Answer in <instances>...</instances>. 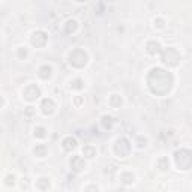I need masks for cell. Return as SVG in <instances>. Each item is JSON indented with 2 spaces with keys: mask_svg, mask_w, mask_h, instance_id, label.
I'll list each match as a JSON object with an SVG mask.
<instances>
[{
  "mask_svg": "<svg viewBox=\"0 0 192 192\" xmlns=\"http://www.w3.org/2000/svg\"><path fill=\"white\" fill-rule=\"evenodd\" d=\"M75 146H77V141H75L74 138H71V137H69V138H66L65 141H63V147H65L66 150H71V149H74Z\"/></svg>",
  "mask_w": 192,
  "mask_h": 192,
  "instance_id": "obj_3",
  "label": "cell"
},
{
  "mask_svg": "<svg viewBox=\"0 0 192 192\" xmlns=\"http://www.w3.org/2000/svg\"><path fill=\"white\" fill-rule=\"evenodd\" d=\"M42 150H45V146H38V147H35V155L39 156V158H42Z\"/></svg>",
  "mask_w": 192,
  "mask_h": 192,
  "instance_id": "obj_4",
  "label": "cell"
},
{
  "mask_svg": "<svg viewBox=\"0 0 192 192\" xmlns=\"http://www.w3.org/2000/svg\"><path fill=\"white\" fill-rule=\"evenodd\" d=\"M53 110H54V104H53L51 99H45L42 102V111L45 113V114H47V113H48V114H50V113H53Z\"/></svg>",
  "mask_w": 192,
  "mask_h": 192,
  "instance_id": "obj_2",
  "label": "cell"
},
{
  "mask_svg": "<svg viewBox=\"0 0 192 192\" xmlns=\"http://www.w3.org/2000/svg\"><path fill=\"white\" fill-rule=\"evenodd\" d=\"M84 152H87V158H93L95 156V149L93 147H86Z\"/></svg>",
  "mask_w": 192,
  "mask_h": 192,
  "instance_id": "obj_5",
  "label": "cell"
},
{
  "mask_svg": "<svg viewBox=\"0 0 192 192\" xmlns=\"http://www.w3.org/2000/svg\"><path fill=\"white\" fill-rule=\"evenodd\" d=\"M71 167H72L75 171H81V170L86 168V164H84V161L80 158V156H75V158L71 161Z\"/></svg>",
  "mask_w": 192,
  "mask_h": 192,
  "instance_id": "obj_1",
  "label": "cell"
}]
</instances>
